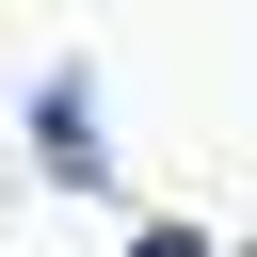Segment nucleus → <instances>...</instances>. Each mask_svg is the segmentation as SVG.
I'll return each instance as SVG.
<instances>
[{
	"instance_id": "1",
	"label": "nucleus",
	"mask_w": 257,
	"mask_h": 257,
	"mask_svg": "<svg viewBox=\"0 0 257 257\" xmlns=\"http://www.w3.org/2000/svg\"><path fill=\"white\" fill-rule=\"evenodd\" d=\"M32 128H48V177H64V193H96V96H80V64H48Z\"/></svg>"
},
{
	"instance_id": "2",
	"label": "nucleus",
	"mask_w": 257,
	"mask_h": 257,
	"mask_svg": "<svg viewBox=\"0 0 257 257\" xmlns=\"http://www.w3.org/2000/svg\"><path fill=\"white\" fill-rule=\"evenodd\" d=\"M128 257H209V241H193V225H145V241H128Z\"/></svg>"
}]
</instances>
